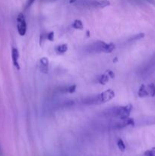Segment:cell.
Here are the masks:
<instances>
[{
  "mask_svg": "<svg viewBox=\"0 0 155 156\" xmlns=\"http://www.w3.org/2000/svg\"><path fill=\"white\" fill-rule=\"evenodd\" d=\"M17 30L21 36H25L27 32L26 20L22 13H20L17 17Z\"/></svg>",
  "mask_w": 155,
  "mask_h": 156,
  "instance_id": "5b68a950",
  "label": "cell"
},
{
  "mask_svg": "<svg viewBox=\"0 0 155 156\" xmlns=\"http://www.w3.org/2000/svg\"><path fill=\"white\" fill-rule=\"evenodd\" d=\"M56 52L58 54H63L65 52H67L68 50V45L66 43H63V44H60V45L57 46L56 47Z\"/></svg>",
  "mask_w": 155,
  "mask_h": 156,
  "instance_id": "8fae6325",
  "label": "cell"
},
{
  "mask_svg": "<svg viewBox=\"0 0 155 156\" xmlns=\"http://www.w3.org/2000/svg\"><path fill=\"white\" fill-rule=\"evenodd\" d=\"M35 2V0H27L26 4V9L27 8H29L33 5V3Z\"/></svg>",
  "mask_w": 155,
  "mask_h": 156,
  "instance_id": "44dd1931",
  "label": "cell"
},
{
  "mask_svg": "<svg viewBox=\"0 0 155 156\" xmlns=\"http://www.w3.org/2000/svg\"><path fill=\"white\" fill-rule=\"evenodd\" d=\"M145 37V34L141 33V34H136L135 35L134 37H132L129 41H138V40H140L141 39V38H143V37Z\"/></svg>",
  "mask_w": 155,
  "mask_h": 156,
  "instance_id": "e0dca14e",
  "label": "cell"
},
{
  "mask_svg": "<svg viewBox=\"0 0 155 156\" xmlns=\"http://www.w3.org/2000/svg\"><path fill=\"white\" fill-rule=\"evenodd\" d=\"M76 90V85H70V86H68L66 88H65L63 89V91H62V92H68V93H74Z\"/></svg>",
  "mask_w": 155,
  "mask_h": 156,
  "instance_id": "9a60e30c",
  "label": "cell"
},
{
  "mask_svg": "<svg viewBox=\"0 0 155 156\" xmlns=\"http://www.w3.org/2000/svg\"><path fill=\"white\" fill-rule=\"evenodd\" d=\"M147 87V91L150 96L154 97L155 96V85L154 83H151L149 84Z\"/></svg>",
  "mask_w": 155,
  "mask_h": 156,
  "instance_id": "5bb4252c",
  "label": "cell"
},
{
  "mask_svg": "<svg viewBox=\"0 0 155 156\" xmlns=\"http://www.w3.org/2000/svg\"><path fill=\"white\" fill-rule=\"evenodd\" d=\"M0 156H1V152H0Z\"/></svg>",
  "mask_w": 155,
  "mask_h": 156,
  "instance_id": "603a6c76",
  "label": "cell"
},
{
  "mask_svg": "<svg viewBox=\"0 0 155 156\" xmlns=\"http://www.w3.org/2000/svg\"><path fill=\"white\" fill-rule=\"evenodd\" d=\"M145 156H155V147H153L151 149H149L145 152Z\"/></svg>",
  "mask_w": 155,
  "mask_h": 156,
  "instance_id": "ac0fdd59",
  "label": "cell"
},
{
  "mask_svg": "<svg viewBox=\"0 0 155 156\" xmlns=\"http://www.w3.org/2000/svg\"><path fill=\"white\" fill-rule=\"evenodd\" d=\"M135 126H150L155 124V116H143L134 119Z\"/></svg>",
  "mask_w": 155,
  "mask_h": 156,
  "instance_id": "8992f818",
  "label": "cell"
},
{
  "mask_svg": "<svg viewBox=\"0 0 155 156\" xmlns=\"http://www.w3.org/2000/svg\"><path fill=\"white\" fill-rule=\"evenodd\" d=\"M72 27L77 30H82L84 28V25L81 20H75L72 23Z\"/></svg>",
  "mask_w": 155,
  "mask_h": 156,
  "instance_id": "4fadbf2b",
  "label": "cell"
},
{
  "mask_svg": "<svg viewBox=\"0 0 155 156\" xmlns=\"http://www.w3.org/2000/svg\"><path fill=\"white\" fill-rule=\"evenodd\" d=\"M12 59L13 65L17 69H20V66H19V52L18 49L15 47H13L12 49Z\"/></svg>",
  "mask_w": 155,
  "mask_h": 156,
  "instance_id": "ba28073f",
  "label": "cell"
},
{
  "mask_svg": "<svg viewBox=\"0 0 155 156\" xmlns=\"http://www.w3.org/2000/svg\"><path fill=\"white\" fill-rule=\"evenodd\" d=\"M155 70V54L141 67L140 75L142 76H148Z\"/></svg>",
  "mask_w": 155,
  "mask_h": 156,
  "instance_id": "277c9868",
  "label": "cell"
},
{
  "mask_svg": "<svg viewBox=\"0 0 155 156\" xmlns=\"http://www.w3.org/2000/svg\"><path fill=\"white\" fill-rule=\"evenodd\" d=\"M115 97L114 91L112 89H108L106 90L104 92L98 94L93 96H89L83 99V104H90V105H95V104H101L104 103L108 102L109 101L112 100Z\"/></svg>",
  "mask_w": 155,
  "mask_h": 156,
  "instance_id": "7a4b0ae2",
  "label": "cell"
},
{
  "mask_svg": "<svg viewBox=\"0 0 155 156\" xmlns=\"http://www.w3.org/2000/svg\"><path fill=\"white\" fill-rule=\"evenodd\" d=\"M106 72L107 73V75H108V76H110V78H113L115 77L114 72H112V70H106Z\"/></svg>",
  "mask_w": 155,
  "mask_h": 156,
  "instance_id": "ffe728a7",
  "label": "cell"
},
{
  "mask_svg": "<svg viewBox=\"0 0 155 156\" xmlns=\"http://www.w3.org/2000/svg\"><path fill=\"white\" fill-rule=\"evenodd\" d=\"M116 48L113 43H106L104 41H98L91 43L88 47V52L90 53H112Z\"/></svg>",
  "mask_w": 155,
  "mask_h": 156,
  "instance_id": "3957f363",
  "label": "cell"
},
{
  "mask_svg": "<svg viewBox=\"0 0 155 156\" xmlns=\"http://www.w3.org/2000/svg\"><path fill=\"white\" fill-rule=\"evenodd\" d=\"M47 39L49 41H53V39H54V33H53V31L47 34Z\"/></svg>",
  "mask_w": 155,
  "mask_h": 156,
  "instance_id": "d6986e66",
  "label": "cell"
},
{
  "mask_svg": "<svg viewBox=\"0 0 155 156\" xmlns=\"http://www.w3.org/2000/svg\"><path fill=\"white\" fill-rule=\"evenodd\" d=\"M110 76L107 75L106 72H105L104 74L101 75V76H98L97 81L101 85H106L107 82H109V79H110Z\"/></svg>",
  "mask_w": 155,
  "mask_h": 156,
  "instance_id": "7c38bea8",
  "label": "cell"
},
{
  "mask_svg": "<svg viewBox=\"0 0 155 156\" xmlns=\"http://www.w3.org/2000/svg\"><path fill=\"white\" fill-rule=\"evenodd\" d=\"M138 95H139L140 98H145V97L148 96V91H147V87L145 86V85H141L140 88L139 89V91H138Z\"/></svg>",
  "mask_w": 155,
  "mask_h": 156,
  "instance_id": "30bf717a",
  "label": "cell"
},
{
  "mask_svg": "<svg viewBox=\"0 0 155 156\" xmlns=\"http://www.w3.org/2000/svg\"><path fill=\"white\" fill-rule=\"evenodd\" d=\"M132 110V104H127L125 106L110 107L104 110L102 112V115L106 117H114V118H127L130 115L131 111Z\"/></svg>",
  "mask_w": 155,
  "mask_h": 156,
  "instance_id": "6da1fadb",
  "label": "cell"
},
{
  "mask_svg": "<svg viewBox=\"0 0 155 156\" xmlns=\"http://www.w3.org/2000/svg\"><path fill=\"white\" fill-rule=\"evenodd\" d=\"M40 70L41 72L47 73L48 72V66H49V60L47 57H42L40 60Z\"/></svg>",
  "mask_w": 155,
  "mask_h": 156,
  "instance_id": "9c48e42d",
  "label": "cell"
},
{
  "mask_svg": "<svg viewBox=\"0 0 155 156\" xmlns=\"http://www.w3.org/2000/svg\"><path fill=\"white\" fill-rule=\"evenodd\" d=\"M117 146H118L119 149L120 150L121 152H124L126 150V145H125L123 140H121V139H119L117 140Z\"/></svg>",
  "mask_w": 155,
  "mask_h": 156,
  "instance_id": "2e32d148",
  "label": "cell"
},
{
  "mask_svg": "<svg viewBox=\"0 0 155 156\" xmlns=\"http://www.w3.org/2000/svg\"><path fill=\"white\" fill-rule=\"evenodd\" d=\"M77 0H69L70 3H75Z\"/></svg>",
  "mask_w": 155,
  "mask_h": 156,
  "instance_id": "7402d4cb",
  "label": "cell"
},
{
  "mask_svg": "<svg viewBox=\"0 0 155 156\" xmlns=\"http://www.w3.org/2000/svg\"><path fill=\"white\" fill-rule=\"evenodd\" d=\"M89 6L97 8H103L110 5V2L107 0H91L88 2Z\"/></svg>",
  "mask_w": 155,
  "mask_h": 156,
  "instance_id": "52a82bcc",
  "label": "cell"
}]
</instances>
